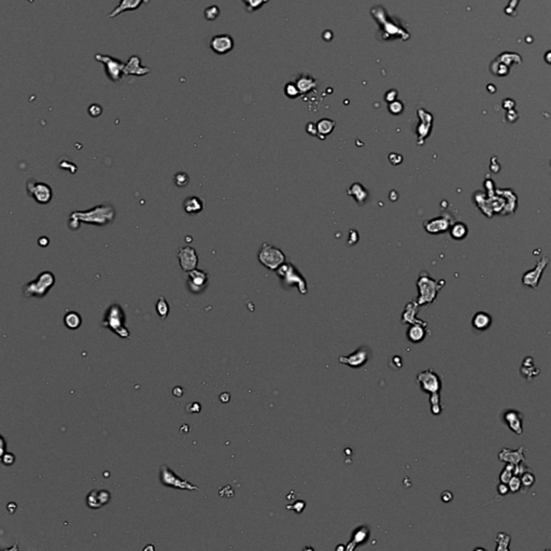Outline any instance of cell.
Wrapping results in <instances>:
<instances>
[{
  "instance_id": "13",
  "label": "cell",
  "mask_w": 551,
  "mask_h": 551,
  "mask_svg": "<svg viewBox=\"0 0 551 551\" xmlns=\"http://www.w3.org/2000/svg\"><path fill=\"white\" fill-rule=\"evenodd\" d=\"M178 259L180 263V267L182 268L184 272L189 273L193 271V269H196L198 264V255L194 248L190 247V245L181 248L178 251Z\"/></svg>"
},
{
  "instance_id": "52",
  "label": "cell",
  "mask_w": 551,
  "mask_h": 551,
  "mask_svg": "<svg viewBox=\"0 0 551 551\" xmlns=\"http://www.w3.org/2000/svg\"><path fill=\"white\" fill-rule=\"evenodd\" d=\"M145 2H149V0H145Z\"/></svg>"
},
{
  "instance_id": "32",
  "label": "cell",
  "mask_w": 551,
  "mask_h": 551,
  "mask_svg": "<svg viewBox=\"0 0 551 551\" xmlns=\"http://www.w3.org/2000/svg\"><path fill=\"white\" fill-rule=\"evenodd\" d=\"M243 2L245 10L248 11V12L252 13V12H255V11L260 10L264 4L267 3L269 0H241Z\"/></svg>"
},
{
  "instance_id": "19",
  "label": "cell",
  "mask_w": 551,
  "mask_h": 551,
  "mask_svg": "<svg viewBox=\"0 0 551 551\" xmlns=\"http://www.w3.org/2000/svg\"><path fill=\"white\" fill-rule=\"evenodd\" d=\"M367 359H368L367 348L366 347H361L360 349H357L356 351H354L353 353L339 357V362L343 363V364L348 365L350 367L357 368V367H361V366L364 365L365 363L367 362Z\"/></svg>"
},
{
  "instance_id": "51",
  "label": "cell",
  "mask_w": 551,
  "mask_h": 551,
  "mask_svg": "<svg viewBox=\"0 0 551 551\" xmlns=\"http://www.w3.org/2000/svg\"><path fill=\"white\" fill-rule=\"evenodd\" d=\"M49 242H50V241H49V239L46 238L45 236L41 237V238L39 239V241H38V243H39L40 247H46V245L49 244Z\"/></svg>"
},
{
  "instance_id": "23",
  "label": "cell",
  "mask_w": 551,
  "mask_h": 551,
  "mask_svg": "<svg viewBox=\"0 0 551 551\" xmlns=\"http://www.w3.org/2000/svg\"><path fill=\"white\" fill-rule=\"evenodd\" d=\"M426 337V323L419 321L417 323L412 324L407 331V338L413 344H419L423 342Z\"/></svg>"
},
{
  "instance_id": "46",
  "label": "cell",
  "mask_w": 551,
  "mask_h": 551,
  "mask_svg": "<svg viewBox=\"0 0 551 551\" xmlns=\"http://www.w3.org/2000/svg\"><path fill=\"white\" fill-rule=\"evenodd\" d=\"M15 462V456L12 453H7V454H2V463L4 465H12L13 463Z\"/></svg>"
},
{
  "instance_id": "28",
  "label": "cell",
  "mask_w": 551,
  "mask_h": 551,
  "mask_svg": "<svg viewBox=\"0 0 551 551\" xmlns=\"http://www.w3.org/2000/svg\"><path fill=\"white\" fill-rule=\"evenodd\" d=\"M468 234V228L467 225L462 223V222H458V223H454L451 225L450 227V235L453 239L455 240H462L466 238Z\"/></svg>"
},
{
  "instance_id": "15",
  "label": "cell",
  "mask_w": 551,
  "mask_h": 551,
  "mask_svg": "<svg viewBox=\"0 0 551 551\" xmlns=\"http://www.w3.org/2000/svg\"><path fill=\"white\" fill-rule=\"evenodd\" d=\"M111 500L110 492L107 490H96L90 491L86 496V504L91 509H99L103 506L107 505Z\"/></svg>"
},
{
  "instance_id": "1",
  "label": "cell",
  "mask_w": 551,
  "mask_h": 551,
  "mask_svg": "<svg viewBox=\"0 0 551 551\" xmlns=\"http://www.w3.org/2000/svg\"><path fill=\"white\" fill-rule=\"evenodd\" d=\"M114 208L109 204L99 205L90 210L84 211H74L70 214L69 226L72 230H79V225L82 223H87L97 226L107 225L114 219Z\"/></svg>"
},
{
  "instance_id": "31",
  "label": "cell",
  "mask_w": 551,
  "mask_h": 551,
  "mask_svg": "<svg viewBox=\"0 0 551 551\" xmlns=\"http://www.w3.org/2000/svg\"><path fill=\"white\" fill-rule=\"evenodd\" d=\"M155 309H156V312H157L158 316H160L161 319L165 320L167 318L168 314H169V305H168L165 297L161 296L160 298H158V301L156 302Z\"/></svg>"
},
{
  "instance_id": "29",
  "label": "cell",
  "mask_w": 551,
  "mask_h": 551,
  "mask_svg": "<svg viewBox=\"0 0 551 551\" xmlns=\"http://www.w3.org/2000/svg\"><path fill=\"white\" fill-rule=\"evenodd\" d=\"M64 322H65V325L69 330H77L82 324V318L78 312L69 311L65 314Z\"/></svg>"
},
{
  "instance_id": "22",
  "label": "cell",
  "mask_w": 551,
  "mask_h": 551,
  "mask_svg": "<svg viewBox=\"0 0 551 551\" xmlns=\"http://www.w3.org/2000/svg\"><path fill=\"white\" fill-rule=\"evenodd\" d=\"M145 0H120L119 4L113 9L112 12L108 15V19H114L118 15L127 12V11H135L141 7Z\"/></svg>"
},
{
  "instance_id": "39",
  "label": "cell",
  "mask_w": 551,
  "mask_h": 551,
  "mask_svg": "<svg viewBox=\"0 0 551 551\" xmlns=\"http://www.w3.org/2000/svg\"><path fill=\"white\" fill-rule=\"evenodd\" d=\"M173 180H174L175 185L180 186V187H184V186H186L187 184L190 183V177H189V174H187L186 172H182L175 173Z\"/></svg>"
},
{
  "instance_id": "43",
  "label": "cell",
  "mask_w": 551,
  "mask_h": 551,
  "mask_svg": "<svg viewBox=\"0 0 551 551\" xmlns=\"http://www.w3.org/2000/svg\"><path fill=\"white\" fill-rule=\"evenodd\" d=\"M403 103L401 102H392L389 104V110L391 113L393 114H400L403 111Z\"/></svg>"
},
{
  "instance_id": "8",
  "label": "cell",
  "mask_w": 551,
  "mask_h": 551,
  "mask_svg": "<svg viewBox=\"0 0 551 551\" xmlns=\"http://www.w3.org/2000/svg\"><path fill=\"white\" fill-rule=\"evenodd\" d=\"M259 260L262 265L267 267L268 269H275L282 266L285 261V256L283 252L279 250L278 248L274 247V245L264 243L259 252Z\"/></svg>"
},
{
  "instance_id": "34",
  "label": "cell",
  "mask_w": 551,
  "mask_h": 551,
  "mask_svg": "<svg viewBox=\"0 0 551 551\" xmlns=\"http://www.w3.org/2000/svg\"><path fill=\"white\" fill-rule=\"evenodd\" d=\"M520 479H521V483H522V488L524 489H530L535 483V476L534 474L532 473V471H527L523 473L520 476Z\"/></svg>"
},
{
  "instance_id": "2",
  "label": "cell",
  "mask_w": 551,
  "mask_h": 551,
  "mask_svg": "<svg viewBox=\"0 0 551 551\" xmlns=\"http://www.w3.org/2000/svg\"><path fill=\"white\" fill-rule=\"evenodd\" d=\"M417 381L421 386V390L430 394L432 413L441 414L443 410L441 403V390L443 386L441 377L433 369H426L418 374Z\"/></svg>"
},
{
  "instance_id": "50",
  "label": "cell",
  "mask_w": 551,
  "mask_h": 551,
  "mask_svg": "<svg viewBox=\"0 0 551 551\" xmlns=\"http://www.w3.org/2000/svg\"><path fill=\"white\" fill-rule=\"evenodd\" d=\"M172 394H173L175 397H182V395H183V389L181 388V386H175V388H174L173 391H172Z\"/></svg>"
},
{
  "instance_id": "18",
  "label": "cell",
  "mask_w": 551,
  "mask_h": 551,
  "mask_svg": "<svg viewBox=\"0 0 551 551\" xmlns=\"http://www.w3.org/2000/svg\"><path fill=\"white\" fill-rule=\"evenodd\" d=\"M293 268L294 267H293L291 264H283L282 266H280L279 272L281 273H278V275L281 276L284 280H288L289 284H291V282H295L298 285V288H300V291L304 294V293L307 292L306 282H305L304 278L296 271L294 273V276H292Z\"/></svg>"
},
{
  "instance_id": "11",
  "label": "cell",
  "mask_w": 551,
  "mask_h": 551,
  "mask_svg": "<svg viewBox=\"0 0 551 551\" xmlns=\"http://www.w3.org/2000/svg\"><path fill=\"white\" fill-rule=\"evenodd\" d=\"M550 263V259L548 256H543L541 260H538L535 268L531 269V271L526 272L522 276V284L524 286H529V288L536 290L541 282L542 276L545 272V269L548 266Z\"/></svg>"
},
{
  "instance_id": "17",
  "label": "cell",
  "mask_w": 551,
  "mask_h": 551,
  "mask_svg": "<svg viewBox=\"0 0 551 551\" xmlns=\"http://www.w3.org/2000/svg\"><path fill=\"white\" fill-rule=\"evenodd\" d=\"M452 221L449 216H438L435 219H431L426 221L424 223V228L427 233L433 234V235H437V234H442L450 230Z\"/></svg>"
},
{
  "instance_id": "33",
  "label": "cell",
  "mask_w": 551,
  "mask_h": 551,
  "mask_svg": "<svg viewBox=\"0 0 551 551\" xmlns=\"http://www.w3.org/2000/svg\"><path fill=\"white\" fill-rule=\"evenodd\" d=\"M514 476H515V465L506 464L500 474V482L504 483H508L509 480H511Z\"/></svg>"
},
{
  "instance_id": "40",
  "label": "cell",
  "mask_w": 551,
  "mask_h": 551,
  "mask_svg": "<svg viewBox=\"0 0 551 551\" xmlns=\"http://www.w3.org/2000/svg\"><path fill=\"white\" fill-rule=\"evenodd\" d=\"M367 537H368L367 527L363 526V527H360V529L356 530V532L353 534L352 542H354L355 544H359V543L364 542L365 539H367Z\"/></svg>"
},
{
  "instance_id": "9",
  "label": "cell",
  "mask_w": 551,
  "mask_h": 551,
  "mask_svg": "<svg viewBox=\"0 0 551 551\" xmlns=\"http://www.w3.org/2000/svg\"><path fill=\"white\" fill-rule=\"evenodd\" d=\"M95 60L99 63L103 64L104 71L107 77L110 81L112 82H119L124 77V68L125 63L118 60V58L112 57L110 55L104 54H96Z\"/></svg>"
},
{
  "instance_id": "20",
  "label": "cell",
  "mask_w": 551,
  "mask_h": 551,
  "mask_svg": "<svg viewBox=\"0 0 551 551\" xmlns=\"http://www.w3.org/2000/svg\"><path fill=\"white\" fill-rule=\"evenodd\" d=\"M499 460L506 463V464H513L517 465L520 463L525 462L524 456V447L521 446L517 450H512L507 448H503L501 452L499 453Z\"/></svg>"
},
{
  "instance_id": "53",
  "label": "cell",
  "mask_w": 551,
  "mask_h": 551,
  "mask_svg": "<svg viewBox=\"0 0 551 551\" xmlns=\"http://www.w3.org/2000/svg\"><path fill=\"white\" fill-rule=\"evenodd\" d=\"M550 164H551V162H550Z\"/></svg>"
},
{
  "instance_id": "49",
  "label": "cell",
  "mask_w": 551,
  "mask_h": 551,
  "mask_svg": "<svg viewBox=\"0 0 551 551\" xmlns=\"http://www.w3.org/2000/svg\"><path fill=\"white\" fill-rule=\"evenodd\" d=\"M452 497H453V495L451 494V492H449V491L444 492V493L442 494V499H443V501H444V502H446V503H447V502H450L451 500H452Z\"/></svg>"
},
{
  "instance_id": "4",
  "label": "cell",
  "mask_w": 551,
  "mask_h": 551,
  "mask_svg": "<svg viewBox=\"0 0 551 551\" xmlns=\"http://www.w3.org/2000/svg\"><path fill=\"white\" fill-rule=\"evenodd\" d=\"M126 316L124 310L119 304H113L107 309L104 313L103 326L109 328L121 338H130L131 332L125 325Z\"/></svg>"
},
{
  "instance_id": "30",
  "label": "cell",
  "mask_w": 551,
  "mask_h": 551,
  "mask_svg": "<svg viewBox=\"0 0 551 551\" xmlns=\"http://www.w3.org/2000/svg\"><path fill=\"white\" fill-rule=\"evenodd\" d=\"M511 535L506 533H497L494 537L496 543V551H509V544H511Z\"/></svg>"
},
{
  "instance_id": "14",
  "label": "cell",
  "mask_w": 551,
  "mask_h": 551,
  "mask_svg": "<svg viewBox=\"0 0 551 551\" xmlns=\"http://www.w3.org/2000/svg\"><path fill=\"white\" fill-rule=\"evenodd\" d=\"M210 49L212 50L215 54L224 55L230 53L234 49V39L230 34H216L210 40Z\"/></svg>"
},
{
  "instance_id": "25",
  "label": "cell",
  "mask_w": 551,
  "mask_h": 551,
  "mask_svg": "<svg viewBox=\"0 0 551 551\" xmlns=\"http://www.w3.org/2000/svg\"><path fill=\"white\" fill-rule=\"evenodd\" d=\"M504 197L506 198V207L504 209L502 215H511L515 213V210L518 207V198L517 195L515 194V192L511 189H504V190H497Z\"/></svg>"
},
{
  "instance_id": "44",
  "label": "cell",
  "mask_w": 551,
  "mask_h": 551,
  "mask_svg": "<svg viewBox=\"0 0 551 551\" xmlns=\"http://www.w3.org/2000/svg\"><path fill=\"white\" fill-rule=\"evenodd\" d=\"M89 113L92 116V118H98L99 115L103 113V109L99 104L97 103H93L90 105L89 108Z\"/></svg>"
},
{
  "instance_id": "24",
  "label": "cell",
  "mask_w": 551,
  "mask_h": 551,
  "mask_svg": "<svg viewBox=\"0 0 551 551\" xmlns=\"http://www.w3.org/2000/svg\"><path fill=\"white\" fill-rule=\"evenodd\" d=\"M472 325L475 330L480 332L489 330L490 326L492 325V316L488 312L479 311L474 314L472 320Z\"/></svg>"
},
{
  "instance_id": "37",
  "label": "cell",
  "mask_w": 551,
  "mask_h": 551,
  "mask_svg": "<svg viewBox=\"0 0 551 551\" xmlns=\"http://www.w3.org/2000/svg\"><path fill=\"white\" fill-rule=\"evenodd\" d=\"M363 190H364V187H363L360 183H355V184H353L352 186H351V189H350L349 193H350V195L355 196V199H356L357 202L363 203V202L365 201V198L367 197V195L360 194L361 191H363Z\"/></svg>"
},
{
  "instance_id": "38",
  "label": "cell",
  "mask_w": 551,
  "mask_h": 551,
  "mask_svg": "<svg viewBox=\"0 0 551 551\" xmlns=\"http://www.w3.org/2000/svg\"><path fill=\"white\" fill-rule=\"evenodd\" d=\"M205 17H206V20L208 21H214L218 19V16L220 15V9L218 5H210V7L206 8L205 10Z\"/></svg>"
},
{
  "instance_id": "45",
  "label": "cell",
  "mask_w": 551,
  "mask_h": 551,
  "mask_svg": "<svg viewBox=\"0 0 551 551\" xmlns=\"http://www.w3.org/2000/svg\"><path fill=\"white\" fill-rule=\"evenodd\" d=\"M509 486L507 483H504V482H500L499 485H497V493H499L500 496H505L509 493Z\"/></svg>"
},
{
  "instance_id": "16",
  "label": "cell",
  "mask_w": 551,
  "mask_h": 551,
  "mask_svg": "<svg viewBox=\"0 0 551 551\" xmlns=\"http://www.w3.org/2000/svg\"><path fill=\"white\" fill-rule=\"evenodd\" d=\"M503 420L505 422V424L511 429L515 434L521 435L523 433V415L517 410L509 409L506 410L503 414Z\"/></svg>"
},
{
  "instance_id": "42",
  "label": "cell",
  "mask_w": 551,
  "mask_h": 551,
  "mask_svg": "<svg viewBox=\"0 0 551 551\" xmlns=\"http://www.w3.org/2000/svg\"><path fill=\"white\" fill-rule=\"evenodd\" d=\"M285 94L286 96L290 97V98H295L298 95H300V90H298V87L296 84H293V83H289L286 84L285 86Z\"/></svg>"
},
{
  "instance_id": "36",
  "label": "cell",
  "mask_w": 551,
  "mask_h": 551,
  "mask_svg": "<svg viewBox=\"0 0 551 551\" xmlns=\"http://www.w3.org/2000/svg\"><path fill=\"white\" fill-rule=\"evenodd\" d=\"M334 125H335V123L331 120H321L318 124H316V128H318V132L320 134H324V135H328L334 128Z\"/></svg>"
},
{
  "instance_id": "27",
  "label": "cell",
  "mask_w": 551,
  "mask_h": 551,
  "mask_svg": "<svg viewBox=\"0 0 551 551\" xmlns=\"http://www.w3.org/2000/svg\"><path fill=\"white\" fill-rule=\"evenodd\" d=\"M520 373L522 375V377L530 380L532 377H535L539 374V369L535 368V363L532 357H526L523 361V364L521 366Z\"/></svg>"
},
{
  "instance_id": "35",
  "label": "cell",
  "mask_w": 551,
  "mask_h": 551,
  "mask_svg": "<svg viewBox=\"0 0 551 551\" xmlns=\"http://www.w3.org/2000/svg\"><path fill=\"white\" fill-rule=\"evenodd\" d=\"M298 90H300L301 93H305V92H308L310 89H312L314 86V80L311 78H308V77H302L300 80L297 81L296 83Z\"/></svg>"
},
{
  "instance_id": "48",
  "label": "cell",
  "mask_w": 551,
  "mask_h": 551,
  "mask_svg": "<svg viewBox=\"0 0 551 551\" xmlns=\"http://www.w3.org/2000/svg\"><path fill=\"white\" fill-rule=\"evenodd\" d=\"M396 96H397V92H396V91H394V90H391V91H389L388 93H386V94H385V99H386V102H389V103L394 102V99L396 98Z\"/></svg>"
},
{
  "instance_id": "47",
  "label": "cell",
  "mask_w": 551,
  "mask_h": 551,
  "mask_svg": "<svg viewBox=\"0 0 551 551\" xmlns=\"http://www.w3.org/2000/svg\"><path fill=\"white\" fill-rule=\"evenodd\" d=\"M186 410H187V412H189L190 413H199V412H201V404H199V403L189 404V406L186 407Z\"/></svg>"
},
{
  "instance_id": "5",
  "label": "cell",
  "mask_w": 551,
  "mask_h": 551,
  "mask_svg": "<svg viewBox=\"0 0 551 551\" xmlns=\"http://www.w3.org/2000/svg\"><path fill=\"white\" fill-rule=\"evenodd\" d=\"M55 283V277L51 272L41 273L38 277L28 282L23 288V294L25 297L42 298L53 288Z\"/></svg>"
},
{
  "instance_id": "26",
  "label": "cell",
  "mask_w": 551,
  "mask_h": 551,
  "mask_svg": "<svg viewBox=\"0 0 551 551\" xmlns=\"http://www.w3.org/2000/svg\"><path fill=\"white\" fill-rule=\"evenodd\" d=\"M183 209L186 213L189 214H197L202 212L204 209L203 201L197 196H191L187 197L183 203Z\"/></svg>"
},
{
  "instance_id": "10",
  "label": "cell",
  "mask_w": 551,
  "mask_h": 551,
  "mask_svg": "<svg viewBox=\"0 0 551 551\" xmlns=\"http://www.w3.org/2000/svg\"><path fill=\"white\" fill-rule=\"evenodd\" d=\"M28 195L38 204L46 205L52 201L53 191L51 187L43 182L31 180L26 185Z\"/></svg>"
},
{
  "instance_id": "3",
  "label": "cell",
  "mask_w": 551,
  "mask_h": 551,
  "mask_svg": "<svg viewBox=\"0 0 551 551\" xmlns=\"http://www.w3.org/2000/svg\"><path fill=\"white\" fill-rule=\"evenodd\" d=\"M372 14L375 20H377L380 25L381 34H382L383 39L388 40L390 38H400L402 40H407L410 34L405 28L402 27L400 24H397L392 17H390L384 11L382 7H375L372 9Z\"/></svg>"
},
{
  "instance_id": "21",
  "label": "cell",
  "mask_w": 551,
  "mask_h": 551,
  "mask_svg": "<svg viewBox=\"0 0 551 551\" xmlns=\"http://www.w3.org/2000/svg\"><path fill=\"white\" fill-rule=\"evenodd\" d=\"M151 72V69L143 67L141 65V60L137 55L132 56L130 60L125 63L124 75H135V77H143V75Z\"/></svg>"
},
{
  "instance_id": "41",
  "label": "cell",
  "mask_w": 551,
  "mask_h": 551,
  "mask_svg": "<svg viewBox=\"0 0 551 551\" xmlns=\"http://www.w3.org/2000/svg\"><path fill=\"white\" fill-rule=\"evenodd\" d=\"M509 486V491L512 492V493H517L521 489H522V483H521V479L518 476H514L511 480H509V482L507 483Z\"/></svg>"
},
{
  "instance_id": "7",
  "label": "cell",
  "mask_w": 551,
  "mask_h": 551,
  "mask_svg": "<svg viewBox=\"0 0 551 551\" xmlns=\"http://www.w3.org/2000/svg\"><path fill=\"white\" fill-rule=\"evenodd\" d=\"M160 478H161L162 484L169 486V488L187 490V491H199L198 486L192 484L190 482H187V480H184L181 477H179L178 475L166 464L161 466Z\"/></svg>"
},
{
  "instance_id": "6",
  "label": "cell",
  "mask_w": 551,
  "mask_h": 551,
  "mask_svg": "<svg viewBox=\"0 0 551 551\" xmlns=\"http://www.w3.org/2000/svg\"><path fill=\"white\" fill-rule=\"evenodd\" d=\"M445 284V281H435L429 276L421 275V277L418 281V288H419V300L418 305L420 306H424V305H430L436 300V296L438 292L441 291L442 286Z\"/></svg>"
},
{
  "instance_id": "12",
  "label": "cell",
  "mask_w": 551,
  "mask_h": 551,
  "mask_svg": "<svg viewBox=\"0 0 551 551\" xmlns=\"http://www.w3.org/2000/svg\"><path fill=\"white\" fill-rule=\"evenodd\" d=\"M209 276L207 273L204 271H199V269H193L189 272L187 276V286L189 290L194 293V294H201L205 290L208 283Z\"/></svg>"
}]
</instances>
